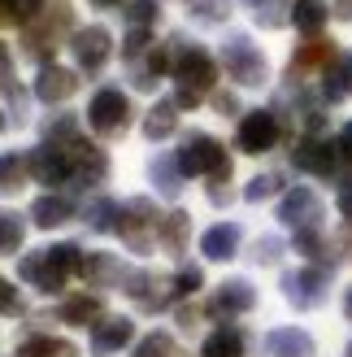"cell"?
<instances>
[{
  "label": "cell",
  "instance_id": "cell-1",
  "mask_svg": "<svg viewBox=\"0 0 352 357\" xmlns=\"http://www.w3.org/2000/svg\"><path fill=\"white\" fill-rule=\"evenodd\" d=\"M174 44V57H170V75L179 79V96H174V105L179 109H196L200 96L214 87V57L200 48V44H183V40H170Z\"/></svg>",
  "mask_w": 352,
  "mask_h": 357
},
{
  "label": "cell",
  "instance_id": "cell-2",
  "mask_svg": "<svg viewBox=\"0 0 352 357\" xmlns=\"http://www.w3.org/2000/svg\"><path fill=\"white\" fill-rule=\"evenodd\" d=\"M83 253L79 244H52V248H40V253H26L17 261V275L26 283H35L40 292H57L70 275H83Z\"/></svg>",
  "mask_w": 352,
  "mask_h": 357
},
{
  "label": "cell",
  "instance_id": "cell-3",
  "mask_svg": "<svg viewBox=\"0 0 352 357\" xmlns=\"http://www.w3.org/2000/svg\"><path fill=\"white\" fill-rule=\"evenodd\" d=\"M222 66H226V75H231L239 87H261L266 83V57H261L243 35H231V40H226Z\"/></svg>",
  "mask_w": 352,
  "mask_h": 357
},
{
  "label": "cell",
  "instance_id": "cell-4",
  "mask_svg": "<svg viewBox=\"0 0 352 357\" xmlns=\"http://www.w3.org/2000/svg\"><path fill=\"white\" fill-rule=\"evenodd\" d=\"M179 166H183V174H218V170H231L222 144H218L214 135H205V131H191V135L183 139Z\"/></svg>",
  "mask_w": 352,
  "mask_h": 357
},
{
  "label": "cell",
  "instance_id": "cell-5",
  "mask_svg": "<svg viewBox=\"0 0 352 357\" xmlns=\"http://www.w3.org/2000/svg\"><path fill=\"white\" fill-rule=\"evenodd\" d=\"M87 122H92V131H100V135L127 131V122H131V100L122 96L118 87H104V92H96L92 105H87Z\"/></svg>",
  "mask_w": 352,
  "mask_h": 357
},
{
  "label": "cell",
  "instance_id": "cell-6",
  "mask_svg": "<svg viewBox=\"0 0 352 357\" xmlns=\"http://www.w3.org/2000/svg\"><path fill=\"white\" fill-rule=\"evenodd\" d=\"M278 222H283V227H296V231L318 227V222H322V201H318V192L291 188V192L283 196V205H278Z\"/></svg>",
  "mask_w": 352,
  "mask_h": 357
},
{
  "label": "cell",
  "instance_id": "cell-7",
  "mask_svg": "<svg viewBox=\"0 0 352 357\" xmlns=\"http://www.w3.org/2000/svg\"><path fill=\"white\" fill-rule=\"evenodd\" d=\"M291 162H296V170H305V174L330 178L344 157H339V144H326V139H313L309 135V139H301V144L291 149Z\"/></svg>",
  "mask_w": 352,
  "mask_h": 357
},
{
  "label": "cell",
  "instance_id": "cell-8",
  "mask_svg": "<svg viewBox=\"0 0 352 357\" xmlns=\"http://www.w3.org/2000/svg\"><path fill=\"white\" fill-rule=\"evenodd\" d=\"M274 139H278V118L270 109H253V114H243L239 122V149L243 153H270L274 149Z\"/></svg>",
  "mask_w": 352,
  "mask_h": 357
},
{
  "label": "cell",
  "instance_id": "cell-9",
  "mask_svg": "<svg viewBox=\"0 0 352 357\" xmlns=\"http://www.w3.org/2000/svg\"><path fill=\"white\" fill-rule=\"evenodd\" d=\"M326 283H330L326 271H313L309 266V271H296V275L283 279V292H287V301L296 310H318L326 301Z\"/></svg>",
  "mask_w": 352,
  "mask_h": 357
},
{
  "label": "cell",
  "instance_id": "cell-10",
  "mask_svg": "<svg viewBox=\"0 0 352 357\" xmlns=\"http://www.w3.org/2000/svg\"><path fill=\"white\" fill-rule=\"evenodd\" d=\"M122 240H127L135 253H144L152 236H161V218H152V205L148 201H131L127 205V218H122Z\"/></svg>",
  "mask_w": 352,
  "mask_h": 357
},
{
  "label": "cell",
  "instance_id": "cell-11",
  "mask_svg": "<svg viewBox=\"0 0 352 357\" xmlns=\"http://www.w3.org/2000/svg\"><path fill=\"white\" fill-rule=\"evenodd\" d=\"M31 174H35V183H65L70 178V153L65 149H57V144H44V149H35L31 153Z\"/></svg>",
  "mask_w": 352,
  "mask_h": 357
},
{
  "label": "cell",
  "instance_id": "cell-12",
  "mask_svg": "<svg viewBox=\"0 0 352 357\" xmlns=\"http://www.w3.org/2000/svg\"><path fill=\"white\" fill-rule=\"evenodd\" d=\"M70 178L74 183H100L104 174H109V157L92 144H70Z\"/></svg>",
  "mask_w": 352,
  "mask_h": 357
},
{
  "label": "cell",
  "instance_id": "cell-13",
  "mask_svg": "<svg viewBox=\"0 0 352 357\" xmlns=\"http://www.w3.org/2000/svg\"><path fill=\"white\" fill-rule=\"evenodd\" d=\"M109 31L104 26H87V31H74V57H79V66L83 70H100L104 66V57H109Z\"/></svg>",
  "mask_w": 352,
  "mask_h": 357
},
{
  "label": "cell",
  "instance_id": "cell-14",
  "mask_svg": "<svg viewBox=\"0 0 352 357\" xmlns=\"http://www.w3.org/2000/svg\"><path fill=\"white\" fill-rule=\"evenodd\" d=\"M74 92H79V79H74V70L44 66V70H40V79H35V96H40L44 105H52V100H70Z\"/></svg>",
  "mask_w": 352,
  "mask_h": 357
},
{
  "label": "cell",
  "instance_id": "cell-15",
  "mask_svg": "<svg viewBox=\"0 0 352 357\" xmlns=\"http://www.w3.org/2000/svg\"><path fill=\"white\" fill-rule=\"evenodd\" d=\"M239 222H218V227H209L205 236H200V253L209 261H231L235 257V248H239Z\"/></svg>",
  "mask_w": 352,
  "mask_h": 357
},
{
  "label": "cell",
  "instance_id": "cell-16",
  "mask_svg": "<svg viewBox=\"0 0 352 357\" xmlns=\"http://www.w3.org/2000/svg\"><path fill=\"white\" fill-rule=\"evenodd\" d=\"M131 340H135V323H131V318H104V323H96V331H92V353L109 357V353H118L122 344H131Z\"/></svg>",
  "mask_w": 352,
  "mask_h": 357
},
{
  "label": "cell",
  "instance_id": "cell-17",
  "mask_svg": "<svg viewBox=\"0 0 352 357\" xmlns=\"http://www.w3.org/2000/svg\"><path fill=\"white\" fill-rule=\"evenodd\" d=\"M266 353L270 357H313V335L301 327H274L266 335Z\"/></svg>",
  "mask_w": 352,
  "mask_h": 357
},
{
  "label": "cell",
  "instance_id": "cell-18",
  "mask_svg": "<svg viewBox=\"0 0 352 357\" xmlns=\"http://www.w3.org/2000/svg\"><path fill=\"white\" fill-rule=\"evenodd\" d=\"M257 305V292H253V283L248 279H226L222 288H218V296H214V314H248Z\"/></svg>",
  "mask_w": 352,
  "mask_h": 357
},
{
  "label": "cell",
  "instance_id": "cell-19",
  "mask_svg": "<svg viewBox=\"0 0 352 357\" xmlns=\"http://www.w3.org/2000/svg\"><path fill=\"white\" fill-rule=\"evenodd\" d=\"M322 92H326V100H348L352 96V52H335V57H330Z\"/></svg>",
  "mask_w": 352,
  "mask_h": 357
},
{
  "label": "cell",
  "instance_id": "cell-20",
  "mask_svg": "<svg viewBox=\"0 0 352 357\" xmlns=\"http://www.w3.org/2000/svg\"><path fill=\"white\" fill-rule=\"evenodd\" d=\"M70 213H74V205L65 201V196H40V201L31 205V218H35V227H44V231H52V227H61V222H70Z\"/></svg>",
  "mask_w": 352,
  "mask_h": 357
},
{
  "label": "cell",
  "instance_id": "cell-21",
  "mask_svg": "<svg viewBox=\"0 0 352 357\" xmlns=\"http://www.w3.org/2000/svg\"><path fill=\"white\" fill-rule=\"evenodd\" d=\"M152 183H157V192H161L166 201H174V196L183 192V166H179V157H152Z\"/></svg>",
  "mask_w": 352,
  "mask_h": 357
},
{
  "label": "cell",
  "instance_id": "cell-22",
  "mask_svg": "<svg viewBox=\"0 0 352 357\" xmlns=\"http://www.w3.org/2000/svg\"><path fill=\"white\" fill-rule=\"evenodd\" d=\"M104 305H100V296H70L65 305H61V323H74V327H87V323H104Z\"/></svg>",
  "mask_w": 352,
  "mask_h": 357
},
{
  "label": "cell",
  "instance_id": "cell-23",
  "mask_svg": "<svg viewBox=\"0 0 352 357\" xmlns=\"http://www.w3.org/2000/svg\"><path fill=\"white\" fill-rule=\"evenodd\" d=\"M326 17H330L326 0H296V5H291V22H296V31H305V35H318L326 26Z\"/></svg>",
  "mask_w": 352,
  "mask_h": 357
},
{
  "label": "cell",
  "instance_id": "cell-24",
  "mask_svg": "<svg viewBox=\"0 0 352 357\" xmlns=\"http://www.w3.org/2000/svg\"><path fill=\"white\" fill-rule=\"evenodd\" d=\"M174 127H179V105H174V100H157L152 114L144 118V135L148 139H166Z\"/></svg>",
  "mask_w": 352,
  "mask_h": 357
},
{
  "label": "cell",
  "instance_id": "cell-25",
  "mask_svg": "<svg viewBox=\"0 0 352 357\" xmlns=\"http://www.w3.org/2000/svg\"><path fill=\"white\" fill-rule=\"evenodd\" d=\"M83 279L96 283V288H109V283L122 279V266H118L109 253H87V261H83Z\"/></svg>",
  "mask_w": 352,
  "mask_h": 357
},
{
  "label": "cell",
  "instance_id": "cell-26",
  "mask_svg": "<svg viewBox=\"0 0 352 357\" xmlns=\"http://www.w3.org/2000/svg\"><path fill=\"white\" fill-rule=\"evenodd\" d=\"M200 353H205V357H239V353H243V331H235V327H218V331L205 340Z\"/></svg>",
  "mask_w": 352,
  "mask_h": 357
},
{
  "label": "cell",
  "instance_id": "cell-27",
  "mask_svg": "<svg viewBox=\"0 0 352 357\" xmlns=\"http://www.w3.org/2000/svg\"><path fill=\"white\" fill-rule=\"evenodd\" d=\"M17 357H79V349L70 340H52V335H40V340H26L17 349Z\"/></svg>",
  "mask_w": 352,
  "mask_h": 357
},
{
  "label": "cell",
  "instance_id": "cell-28",
  "mask_svg": "<svg viewBox=\"0 0 352 357\" xmlns=\"http://www.w3.org/2000/svg\"><path fill=\"white\" fill-rule=\"evenodd\" d=\"M26 170H31V166H26L17 153H5V157H0V196H9V192L22 188V174H26Z\"/></svg>",
  "mask_w": 352,
  "mask_h": 357
},
{
  "label": "cell",
  "instance_id": "cell-29",
  "mask_svg": "<svg viewBox=\"0 0 352 357\" xmlns=\"http://www.w3.org/2000/svg\"><path fill=\"white\" fill-rule=\"evenodd\" d=\"M22 236H26V222L17 218V213L0 209V253H13V248L22 244Z\"/></svg>",
  "mask_w": 352,
  "mask_h": 357
},
{
  "label": "cell",
  "instance_id": "cell-30",
  "mask_svg": "<svg viewBox=\"0 0 352 357\" xmlns=\"http://www.w3.org/2000/svg\"><path fill=\"white\" fill-rule=\"evenodd\" d=\"M118 205L113 201H96L92 209H87V227H92V231H100V236H104V231H118L122 222H118Z\"/></svg>",
  "mask_w": 352,
  "mask_h": 357
},
{
  "label": "cell",
  "instance_id": "cell-31",
  "mask_svg": "<svg viewBox=\"0 0 352 357\" xmlns=\"http://www.w3.org/2000/svg\"><path fill=\"white\" fill-rule=\"evenodd\" d=\"M335 57V48H330L326 40H313L305 48H296V57H291V70H309V66H318V61H330Z\"/></svg>",
  "mask_w": 352,
  "mask_h": 357
},
{
  "label": "cell",
  "instance_id": "cell-32",
  "mask_svg": "<svg viewBox=\"0 0 352 357\" xmlns=\"http://www.w3.org/2000/svg\"><path fill=\"white\" fill-rule=\"evenodd\" d=\"M174 353H179V349H174L170 335H166V331H152V335H144V340L135 344L131 357H174Z\"/></svg>",
  "mask_w": 352,
  "mask_h": 357
},
{
  "label": "cell",
  "instance_id": "cell-33",
  "mask_svg": "<svg viewBox=\"0 0 352 357\" xmlns=\"http://www.w3.org/2000/svg\"><path fill=\"white\" fill-rule=\"evenodd\" d=\"M187 213H170V218H161V236L157 240H166L170 248H183V231H187Z\"/></svg>",
  "mask_w": 352,
  "mask_h": 357
},
{
  "label": "cell",
  "instance_id": "cell-34",
  "mask_svg": "<svg viewBox=\"0 0 352 357\" xmlns=\"http://www.w3.org/2000/svg\"><path fill=\"white\" fill-rule=\"evenodd\" d=\"M278 188H283V178L278 174H257L248 188H243V196H248V201H266V196H274Z\"/></svg>",
  "mask_w": 352,
  "mask_h": 357
},
{
  "label": "cell",
  "instance_id": "cell-35",
  "mask_svg": "<svg viewBox=\"0 0 352 357\" xmlns=\"http://www.w3.org/2000/svg\"><path fill=\"white\" fill-rule=\"evenodd\" d=\"M40 9H44V0H9V17L13 22H40Z\"/></svg>",
  "mask_w": 352,
  "mask_h": 357
},
{
  "label": "cell",
  "instance_id": "cell-36",
  "mask_svg": "<svg viewBox=\"0 0 352 357\" xmlns=\"http://www.w3.org/2000/svg\"><path fill=\"white\" fill-rule=\"evenodd\" d=\"M152 17H157V0H131L127 5V22L131 26H148Z\"/></svg>",
  "mask_w": 352,
  "mask_h": 357
},
{
  "label": "cell",
  "instance_id": "cell-37",
  "mask_svg": "<svg viewBox=\"0 0 352 357\" xmlns=\"http://www.w3.org/2000/svg\"><path fill=\"white\" fill-rule=\"evenodd\" d=\"M253 257H257V266H274L278 257H283V244H278L274 236H266V240H257V248H253Z\"/></svg>",
  "mask_w": 352,
  "mask_h": 357
},
{
  "label": "cell",
  "instance_id": "cell-38",
  "mask_svg": "<svg viewBox=\"0 0 352 357\" xmlns=\"http://www.w3.org/2000/svg\"><path fill=\"white\" fill-rule=\"evenodd\" d=\"M200 271H196V266H187V271H179V279H174V296H187V292H196L200 288Z\"/></svg>",
  "mask_w": 352,
  "mask_h": 357
},
{
  "label": "cell",
  "instance_id": "cell-39",
  "mask_svg": "<svg viewBox=\"0 0 352 357\" xmlns=\"http://www.w3.org/2000/svg\"><path fill=\"white\" fill-rule=\"evenodd\" d=\"M144 44H148V31H144V26H131V35H127V48H122V57H127V61H135L139 52H144Z\"/></svg>",
  "mask_w": 352,
  "mask_h": 357
},
{
  "label": "cell",
  "instance_id": "cell-40",
  "mask_svg": "<svg viewBox=\"0 0 352 357\" xmlns=\"http://www.w3.org/2000/svg\"><path fill=\"white\" fill-rule=\"evenodd\" d=\"M0 314H17V292L0 279Z\"/></svg>",
  "mask_w": 352,
  "mask_h": 357
},
{
  "label": "cell",
  "instance_id": "cell-41",
  "mask_svg": "<svg viewBox=\"0 0 352 357\" xmlns=\"http://www.w3.org/2000/svg\"><path fill=\"white\" fill-rule=\"evenodd\" d=\"M339 213H344V218H352V178H344V183H339Z\"/></svg>",
  "mask_w": 352,
  "mask_h": 357
},
{
  "label": "cell",
  "instance_id": "cell-42",
  "mask_svg": "<svg viewBox=\"0 0 352 357\" xmlns=\"http://www.w3.org/2000/svg\"><path fill=\"white\" fill-rule=\"evenodd\" d=\"M335 144H339V157H344V162H352V122H348V127L339 131V139H335Z\"/></svg>",
  "mask_w": 352,
  "mask_h": 357
},
{
  "label": "cell",
  "instance_id": "cell-43",
  "mask_svg": "<svg viewBox=\"0 0 352 357\" xmlns=\"http://www.w3.org/2000/svg\"><path fill=\"white\" fill-rule=\"evenodd\" d=\"M214 105H218L222 114H235V109H239V100H235L231 92H218V96H214Z\"/></svg>",
  "mask_w": 352,
  "mask_h": 357
},
{
  "label": "cell",
  "instance_id": "cell-44",
  "mask_svg": "<svg viewBox=\"0 0 352 357\" xmlns=\"http://www.w3.org/2000/svg\"><path fill=\"white\" fill-rule=\"evenodd\" d=\"M339 17H352V0H339Z\"/></svg>",
  "mask_w": 352,
  "mask_h": 357
},
{
  "label": "cell",
  "instance_id": "cell-45",
  "mask_svg": "<svg viewBox=\"0 0 352 357\" xmlns=\"http://www.w3.org/2000/svg\"><path fill=\"white\" fill-rule=\"evenodd\" d=\"M344 314L352 318V288H348V296H344Z\"/></svg>",
  "mask_w": 352,
  "mask_h": 357
},
{
  "label": "cell",
  "instance_id": "cell-46",
  "mask_svg": "<svg viewBox=\"0 0 352 357\" xmlns=\"http://www.w3.org/2000/svg\"><path fill=\"white\" fill-rule=\"evenodd\" d=\"M96 5H122V0H96Z\"/></svg>",
  "mask_w": 352,
  "mask_h": 357
},
{
  "label": "cell",
  "instance_id": "cell-47",
  "mask_svg": "<svg viewBox=\"0 0 352 357\" xmlns=\"http://www.w3.org/2000/svg\"><path fill=\"white\" fill-rule=\"evenodd\" d=\"M248 5H257V9H261V5H266V0H248Z\"/></svg>",
  "mask_w": 352,
  "mask_h": 357
},
{
  "label": "cell",
  "instance_id": "cell-48",
  "mask_svg": "<svg viewBox=\"0 0 352 357\" xmlns=\"http://www.w3.org/2000/svg\"><path fill=\"white\" fill-rule=\"evenodd\" d=\"M0 131H5V114H0Z\"/></svg>",
  "mask_w": 352,
  "mask_h": 357
},
{
  "label": "cell",
  "instance_id": "cell-49",
  "mask_svg": "<svg viewBox=\"0 0 352 357\" xmlns=\"http://www.w3.org/2000/svg\"><path fill=\"white\" fill-rule=\"evenodd\" d=\"M348 357H352V344H348Z\"/></svg>",
  "mask_w": 352,
  "mask_h": 357
}]
</instances>
